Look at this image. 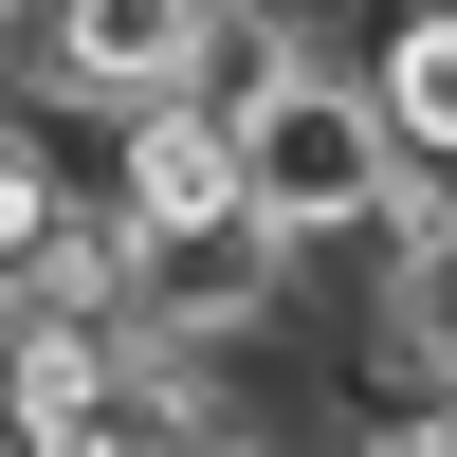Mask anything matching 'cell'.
Segmentation results:
<instances>
[{"label":"cell","mask_w":457,"mask_h":457,"mask_svg":"<svg viewBox=\"0 0 457 457\" xmlns=\"http://www.w3.org/2000/svg\"><path fill=\"white\" fill-rule=\"evenodd\" d=\"M165 457H256V439H165Z\"/></svg>","instance_id":"cell-6"},{"label":"cell","mask_w":457,"mask_h":457,"mask_svg":"<svg viewBox=\"0 0 457 457\" xmlns=\"http://www.w3.org/2000/svg\"><path fill=\"white\" fill-rule=\"evenodd\" d=\"M385 19L403 0H220V37H256L275 73H348V92H366V55H385Z\"/></svg>","instance_id":"cell-5"},{"label":"cell","mask_w":457,"mask_h":457,"mask_svg":"<svg viewBox=\"0 0 457 457\" xmlns=\"http://www.w3.org/2000/svg\"><path fill=\"white\" fill-rule=\"evenodd\" d=\"M238 202L275 220L293 256H329V238H366V256H385L421 202H457V183L403 165V146H385V110H366L348 73H275V92L238 110Z\"/></svg>","instance_id":"cell-1"},{"label":"cell","mask_w":457,"mask_h":457,"mask_svg":"<svg viewBox=\"0 0 457 457\" xmlns=\"http://www.w3.org/2000/svg\"><path fill=\"white\" fill-rule=\"evenodd\" d=\"M366 110H385V146H403L421 183H457V0L385 19V55H366Z\"/></svg>","instance_id":"cell-4"},{"label":"cell","mask_w":457,"mask_h":457,"mask_svg":"<svg viewBox=\"0 0 457 457\" xmlns=\"http://www.w3.org/2000/svg\"><path fill=\"white\" fill-rule=\"evenodd\" d=\"M110 220H129V238H183V220H238V129H220L202 92L183 110H129V129H110V183H92Z\"/></svg>","instance_id":"cell-2"},{"label":"cell","mask_w":457,"mask_h":457,"mask_svg":"<svg viewBox=\"0 0 457 457\" xmlns=\"http://www.w3.org/2000/svg\"><path fill=\"white\" fill-rule=\"evenodd\" d=\"M366 348L403 366V403H457V202H421L366 256Z\"/></svg>","instance_id":"cell-3"}]
</instances>
